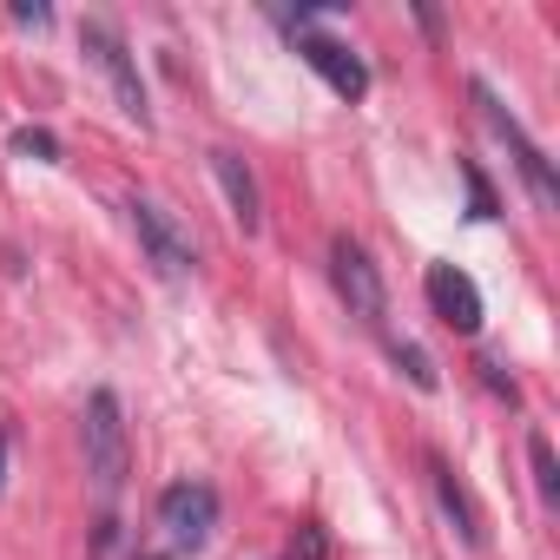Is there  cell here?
Masks as SVG:
<instances>
[{
	"instance_id": "18",
	"label": "cell",
	"mask_w": 560,
	"mask_h": 560,
	"mask_svg": "<svg viewBox=\"0 0 560 560\" xmlns=\"http://www.w3.org/2000/svg\"><path fill=\"white\" fill-rule=\"evenodd\" d=\"M0 462H8V435H0Z\"/></svg>"
},
{
	"instance_id": "13",
	"label": "cell",
	"mask_w": 560,
	"mask_h": 560,
	"mask_svg": "<svg viewBox=\"0 0 560 560\" xmlns=\"http://www.w3.org/2000/svg\"><path fill=\"white\" fill-rule=\"evenodd\" d=\"M389 357H396V363L409 370V383H416V389H435V383H442V376H435V363H429V357H422L416 343H389Z\"/></svg>"
},
{
	"instance_id": "3",
	"label": "cell",
	"mask_w": 560,
	"mask_h": 560,
	"mask_svg": "<svg viewBox=\"0 0 560 560\" xmlns=\"http://www.w3.org/2000/svg\"><path fill=\"white\" fill-rule=\"evenodd\" d=\"M330 284H337V298L350 304V317H363L370 330L389 317V291H383V270H376V257L343 231V237H330Z\"/></svg>"
},
{
	"instance_id": "4",
	"label": "cell",
	"mask_w": 560,
	"mask_h": 560,
	"mask_svg": "<svg viewBox=\"0 0 560 560\" xmlns=\"http://www.w3.org/2000/svg\"><path fill=\"white\" fill-rule=\"evenodd\" d=\"M475 106H481V119H488V126H494V132L508 139V152H514V172H521L527 198H534L540 211H560V178H553L547 152H540V145H534V139L521 132V119H514V113H508V106H501V100H494V93H488L481 80H475Z\"/></svg>"
},
{
	"instance_id": "5",
	"label": "cell",
	"mask_w": 560,
	"mask_h": 560,
	"mask_svg": "<svg viewBox=\"0 0 560 560\" xmlns=\"http://www.w3.org/2000/svg\"><path fill=\"white\" fill-rule=\"evenodd\" d=\"M126 218H132V231H139V250H145V264L159 270V277H191V264H198V250H191V237L172 224V211L165 205H152V198H132L126 205Z\"/></svg>"
},
{
	"instance_id": "7",
	"label": "cell",
	"mask_w": 560,
	"mask_h": 560,
	"mask_svg": "<svg viewBox=\"0 0 560 560\" xmlns=\"http://www.w3.org/2000/svg\"><path fill=\"white\" fill-rule=\"evenodd\" d=\"M422 291H429V311L455 330V337H475L481 330V291H475V277L468 270H455V264H429V277H422Z\"/></svg>"
},
{
	"instance_id": "14",
	"label": "cell",
	"mask_w": 560,
	"mask_h": 560,
	"mask_svg": "<svg viewBox=\"0 0 560 560\" xmlns=\"http://www.w3.org/2000/svg\"><path fill=\"white\" fill-rule=\"evenodd\" d=\"M462 178H468V218H494V191H488V178H481L475 165H462Z\"/></svg>"
},
{
	"instance_id": "1",
	"label": "cell",
	"mask_w": 560,
	"mask_h": 560,
	"mask_svg": "<svg viewBox=\"0 0 560 560\" xmlns=\"http://www.w3.org/2000/svg\"><path fill=\"white\" fill-rule=\"evenodd\" d=\"M80 442H86V475L93 488L113 501L126 488V462H132V442H126V416H119V396L113 389H93L86 396V416H80Z\"/></svg>"
},
{
	"instance_id": "12",
	"label": "cell",
	"mask_w": 560,
	"mask_h": 560,
	"mask_svg": "<svg viewBox=\"0 0 560 560\" xmlns=\"http://www.w3.org/2000/svg\"><path fill=\"white\" fill-rule=\"evenodd\" d=\"M14 152H21V159H40V165H54V159H60V139H54V132H40V126H21V132H14Z\"/></svg>"
},
{
	"instance_id": "6",
	"label": "cell",
	"mask_w": 560,
	"mask_h": 560,
	"mask_svg": "<svg viewBox=\"0 0 560 560\" xmlns=\"http://www.w3.org/2000/svg\"><path fill=\"white\" fill-rule=\"evenodd\" d=\"M159 527L172 534V547H205L218 527V494L205 481H172L159 494Z\"/></svg>"
},
{
	"instance_id": "2",
	"label": "cell",
	"mask_w": 560,
	"mask_h": 560,
	"mask_svg": "<svg viewBox=\"0 0 560 560\" xmlns=\"http://www.w3.org/2000/svg\"><path fill=\"white\" fill-rule=\"evenodd\" d=\"M80 47H86V60L106 73L113 106L145 132V126H152V106H145V80H139V60H132V47L119 40V27H113V21H80Z\"/></svg>"
},
{
	"instance_id": "16",
	"label": "cell",
	"mask_w": 560,
	"mask_h": 560,
	"mask_svg": "<svg viewBox=\"0 0 560 560\" xmlns=\"http://www.w3.org/2000/svg\"><path fill=\"white\" fill-rule=\"evenodd\" d=\"M298 560H330V540H324V527H304V547H298Z\"/></svg>"
},
{
	"instance_id": "15",
	"label": "cell",
	"mask_w": 560,
	"mask_h": 560,
	"mask_svg": "<svg viewBox=\"0 0 560 560\" xmlns=\"http://www.w3.org/2000/svg\"><path fill=\"white\" fill-rule=\"evenodd\" d=\"M475 370H481V383H488V389H494V396H508V402H521V389H514V376H508V370H501V357H481V363H475Z\"/></svg>"
},
{
	"instance_id": "8",
	"label": "cell",
	"mask_w": 560,
	"mask_h": 560,
	"mask_svg": "<svg viewBox=\"0 0 560 560\" xmlns=\"http://www.w3.org/2000/svg\"><path fill=\"white\" fill-rule=\"evenodd\" d=\"M298 54L311 60V73H317L337 100H350V106H357V100L370 93V67H363L343 40H330V34H311V27H304V34H298Z\"/></svg>"
},
{
	"instance_id": "17",
	"label": "cell",
	"mask_w": 560,
	"mask_h": 560,
	"mask_svg": "<svg viewBox=\"0 0 560 560\" xmlns=\"http://www.w3.org/2000/svg\"><path fill=\"white\" fill-rule=\"evenodd\" d=\"M54 21V8H14V27H47Z\"/></svg>"
},
{
	"instance_id": "10",
	"label": "cell",
	"mask_w": 560,
	"mask_h": 560,
	"mask_svg": "<svg viewBox=\"0 0 560 560\" xmlns=\"http://www.w3.org/2000/svg\"><path fill=\"white\" fill-rule=\"evenodd\" d=\"M429 481H435V501H442V514L455 521V534H462L468 547H481L488 534H481V514H475V501H468V488L455 481V468H448V462H429Z\"/></svg>"
},
{
	"instance_id": "11",
	"label": "cell",
	"mask_w": 560,
	"mask_h": 560,
	"mask_svg": "<svg viewBox=\"0 0 560 560\" xmlns=\"http://www.w3.org/2000/svg\"><path fill=\"white\" fill-rule=\"evenodd\" d=\"M527 462H534V488H540V501L560 508V462H553V442H547L540 429L527 435Z\"/></svg>"
},
{
	"instance_id": "9",
	"label": "cell",
	"mask_w": 560,
	"mask_h": 560,
	"mask_svg": "<svg viewBox=\"0 0 560 560\" xmlns=\"http://www.w3.org/2000/svg\"><path fill=\"white\" fill-rule=\"evenodd\" d=\"M205 165H211V178H218V191H224V205H231V218H237V231L250 237L257 224H264V198H257V178H250V165L237 159V152H205Z\"/></svg>"
}]
</instances>
